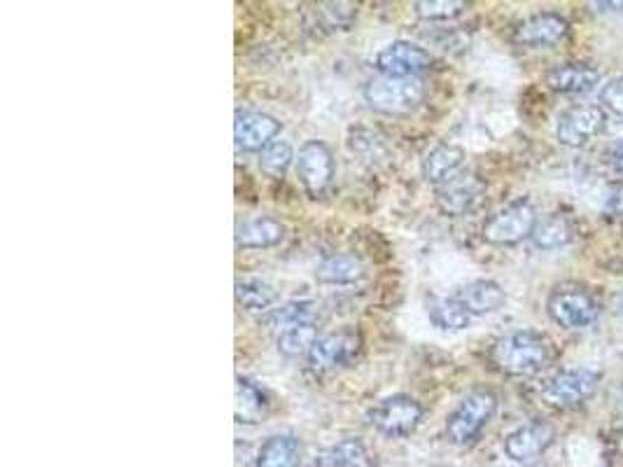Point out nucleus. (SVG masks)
I'll use <instances>...</instances> for the list:
<instances>
[{
  "mask_svg": "<svg viewBox=\"0 0 623 467\" xmlns=\"http://www.w3.org/2000/svg\"><path fill=\"white\" fill-rule=\"evenodd\" d=\"M365 101L384 115H409L426 99V82L420 78H374L365 84Z\"/></svg>",
  "mask_w": 623,
  "mask_h": 467,
  "instance_id": "obj_3",
  "label": "nucleus"
},
{
  "mask_svg": "<svg viewBox=\"0 0 623 467\" xmlns=\"http://www.w3.org/2000/svg\"><path fill=\"white\" fill-rule=\"evenodd\" d=\"M572 222L565 215H549L547 220L538 222L535 232H532V243L542 251H555L563 248L572 241Z\"/></svg>",
  "mask_w": 623,
  "mask_h": 467,
  "instance_id": "obj_26",
  "label": "nucleus"
},
{
  "mask_svg": "<svg viewBox=\"0 0 623 467\" xmlns=\"http://www.w3.org/2000/svg\"><path fill=\"white\" fill-rule=\"evenodd\" d=\"M612 166L619 175H623V143H619L612 152Z\"/></svg>",
  "mask_w": 623,
  "mask_h": 467,
  "instance_id": "obj_33",
  "label": "nucleus"
},
{
  "mask_svg": "<svg viewBox=\"0 0 623 467\" xmlns=\"http://www.w3.org/2000/svg\"><path fill=\"white\" fill-rule=\"evenodd\" d=\"M297 175L310 199H318L327 192L334 177V158L323 141H306L299 148Z\"/></svg>",
  "mask_w": 623,
  "mask_h": 467,
  "instance_id": "obj_10",
  "label": "nucleus"
},
{
  "mask_svg": "<svg viewBox=\"0 0 623 467\" xmlns=\"http://www.w3.org/2000/svg\"><path fill=\"white\" fill-rule=\"evenodd\" d=\"M553 437H555V430L549 424L535 420V424L521 426L514 433L507 435L504 454L517 463H528L532 458H538L540 454H544L551 447Z\"/></svg>",
  "mask_w": 623,
  "mask_h": 467,
  "instance_id": "obj_15",
  "label": "nucleus"
},
{
  "mask_svg": "<svg viewBox=\"0 0 623 467\" xmlns=\"http://www.w3.org/2000/svg\"><path fill=\"white\" fill-rule=\"evenodd\" d=\"M302 441L295 435H274L264 441L255 467H299Z\"/></svg>",
  "mask_w": 623,
  "mask_h": 467,
  "instance_id": "obj_22",
  "label": "nucleus"
},
{
  "mask_svg": "<svg viewBox=\"0 0 623 467\" xmlns=\"http://www.w3.org/2000/svg\"><path fill=\"white\" fill-rule=\"evenodd\" d=\"M549 316L568 329H582L598 321L600 306L591 293L576 285H561L549 295Z\"/></svg>",
  "mask_w": 623,
  "mask_h": 467,
  "instance_id": "obj_6",
  "label": "nucleus"
},
{
  "mask_svg": "<svg viewBox=\"0 0 623 467\" xmlns=\"http://www.w3.org/2000/svg\"><path fill=\"white\" fill-rule=\"evenodd\" d=\"M266 323L276 332V346L285 358L308 355L318 342V308L314 302H287L274 308Z\"/></svg>",
  "mask_w": 623,
  "mask_h": 467,
  "instance_id": "obj_1",
  "label": "nucleus"
},
{
  "mask_svg": "<svg viewBox=\"0 0 623 467\" xmlns=\"http://www.w3.org/2000/svg\"><path fill=\"white\" fill-rule=\"evenodd\" d=\"M428 318L435 327L447 329V332H458L470 325V314L453 300V297H443V300H432L428 304Z\"/></svg>",
  "mask_w": 623,
  "mask_h": 467,
  "instance_id": "obj_27",
  "label": "nucleus"
},
{
  "mask_svg": "<svg viewBox=\"0 0 623 467\" xmlns=\"http://www.w3.org/2000/svg\"><path fill=\"white\" fill-rule=\"evenodd\" d=\"M285 236L283 222L269 215H257L236 227V246L238 248H272L278 246Z\"/></svg>",
  "mask_w": 623,
  "mask_h": 467,
  "instance_id": "obj_19",
  "label": "nucleus"
},
{
  "mask_svg": "<svg viewBox=\"0 0 623 467\" xmlns=\"http://www.w3.org/2000/svg\"><path fill=\"white\" fill-rule=\"evenodd\" d=\"M498 399L488 390H474L460 399V405L447 420V437L456 447H470L496 416Z\"/></svg>",
  "mask_w": 623,
  "mask_h": 467,
  "instance_id": "obj_4",
  "label": "nucleus"
},
{
  "mask_svg": "<svg viewBox=\"0 0 623 467\" xmlns=\"http://www.w3.org/2000/svg\"><path fill=\"white\" fill-rule=\"evenodd\" d=\"M432 65V54L409 40H395L376 54V69L388 78H418Z\"/></svg>",
  "mask_w": 623,
  "mask_h": 467,
  "instance_id": "obj_9",
  "label": "nucleus"
},
{
  "mask_svg": "<svg viewBox=\"0 0 623 467\" xmlns=\"http://www.w3.org/2000/svg\"><path fill=\"white\" fill-rule=\"evenodd\" d=\"M568 29L570 24L565 17L555 12H540L523 21L517 31V40L521 44H530V48H549V44L561 42L568 35Z\"/></svg>",
  "mask_w": 623,
  "mask_h": 467,
  "instance_id": "obj_17",
  "label": "nucleus"
},
{
  "mask_svg": "<svg viewBox=\"0 0 623 467\" xmlns=\"http://www.w3.org/2000/svg\"><path fill=\"white\" fill-rule=\"evenodd\" d=\"M316 276L320 283H329V285H353L362 281L365 266L355 255L334 253L320 262Z\"/></svg>",
  "mask_w": 623,
  "mask_h": 467,
  "instance_id": "obj_23",
  "label": "nucleus"
},
{
  "mask_svg": "<svg viewBox=\"0 0 623 467\" xmlns=\"http://www.w3.org/2000/svg\"><path fill=\"white\" fill-rule=\"evenodd\" d=\"M538 211L525 199L493 213L483 225V238L493 246H517L538 227Z\"/></svg>",
  "mask_w": 623,
  "mask_h": 467,
  "instance_id": "obj_5",
  "label": "nucleus"
},
{
  "mask_svg": "<svg viewBox=\"0 0 623 467\" xmlns=\"http://www.w3.org/2000/svg\"><path fill=\"white\" fill-rule=\"evenodd\" d=\"M598 384L600 374L593 369H565L547 379V384L542 386V397L544 403L555 409H572L586 403L595 393Z\"/></svg>",
  "mask_w": 623,
  "mask_h": 467,
  "instance_id": "obj_8",
  "label": "nucleus"
},
{
  "mask_svg": "<svg viewBox=\"0 0 623 467\" xmlns=\"http://www.w3.org/2000/svg\"><path fill=\"white\" fill-rule=\"evenodd\" d=\"M358 351H360V337L355 335V332L344 329V332H334V335L318 337L314 348L308 351L306 361L310 372L325 374L348 365L355 355H358Z\"/></svg>",
  "mask_w": 623,
  "mask_h": 467,
  "instance_id": "obj_11",
  "label": "nucleus"
},
{
  "mask_svg": "<svg viewBox=\"0 0 623 467\" xmlns=\"http://www.w3.org/2000/svg\"><path fill=\"white\" fill-rule=\"evenodd\" d=\"M318 467H369V454L360 439H341L325 449L318 460Z\"/></svg>",
  "mask_w": 623,
  "mask_h": 467,
  "instance_id": "obj_25",
  "label": "nucleus"
},
{
  "mask_svg": "<svg viewBox=\"0 0 623 467\" xmlns=\"http://www.w3.org/2000/svg\"><path fill=\"white\" fill-rule=\"evenodd\" d=\"M605 129V113L598 105H574L561 115L559 141L568 148H584Z\"/></svg>",
  "mask_w": 623,
  "mask_h": 467,
  "instance_id": "obj_13",
  "label": "nucleus"
},
{
  "mask_svg": "<svg viewBox=\"0 0 623 467\" xmlns=\"http://www.w3.org/2000/svg\"><path fill=\"white\" fill-rule=\"evenodd\" d=\"M470 316H488L500 311L507 302V295L496 281H472L458 287L451 295Z\"/></svg>",
  "mask_w": 623,
  "mask_h": 467,
  "instance_id": "obj_16",
  "label": "nucleus"
},
{
  "mask_svg": "<svg viewBox=\"0 0 623 467\" xmlns=\"http://www.w3.org/2000/svg\"><path fill=\"white\" fill-rule=\"evenodd\" d=\"M236 424L255 426L269 414V397L248 379H236V403H234Z\"/></svg>",
  "mask_w": 623,
  "mask_h": 467,
  "instance_id": "obj_21",
  "label": "nucleus"
},
{
  "mask_svg": "<svg viewBox=\"0 0 623 467\" xmlns=\"http://www.w3.org/2000/svg\"><path fill=\"white\" fill-rule=\"evenodd\" d=\"M462 166H464L462 148L453 143H439L426 154V160H422V175H426V181L430 185L439 187L451 181L453 175H458Z\"/></svg>",
  "mask_w": 623,
  "mask_h": 467,
  "instance_id": "obj_18",
  "label": "nucleus"
},
{
  "mask_svg": "<svg viewBox=\"0 0 623 467\" xmlns=\"http://www.w3.org/2000/svg\"><path fill=\"white\" fill-rule=\"evenodd\" d=\"M464 8H467V3H462V0H418V3H413L416 17L428 19V21L453 19V17L462 14Z\"/></svg>",
  "mask_w": 623,
  "mask_h": 467,
  "instance_id": "obj_29",
  "label": "nucleus"
},
{
  "mask_svg": "<svg viewBox=\"0 0 623 467\" xmlns=\"http://www.w3.org/2000/svg\"><path fill=\"white\" fill-rule=\"evenodd\" d=\"M491 361L509 376H532L549 365L551 346L538 332L519 329L493 344Z\"/></svg>",
  "mask_w": 623,
  "mask_h": 467,
  "instance_id": "obj_2",
  "label": "nucleus"
},
{
  "mask_svg": "<svg viewBox=\"0 0 623 467\" xmlns=\"http://www.w3.org/2000/svg\"><path fill=\"white\" fill-rule=\"evenodd\" d=\"M234 293L238 306L248 314H266V311H274L272 306L278 302L274 287L259 278H238Z\"/></svg>",
  "mask_w": 623,
  "mask_h": 467,
  "instance_id": "obj_24",
  "label": "nucleus"
},
{
  "mask_svg": "<svg viewBox=\"0 0 623 467\" xmlns=\"http://www.w3.org/2000/svg\"><path fill=\"white\" fill-rule=\"evenodd\" d=\"M280 133V122L259 110H236L234 145L238 152H262Z\"/></svg>",
  "mask_w": 623,
  "mask_h": 467,
  "instance_id": "obj_12",
  "label": "nucleus"
},
{
  "mask_svg": "<svg viewBox=\"0 0 623 467\" xmlns=\"http://www.w3.org/2000/svg\"><path fill=\"white\" fill-rule=\"evenodd\" d=\"M600 73L584 63L555 65L547 73V84L561 94H586L598 84Z\"/></svg>",
  "mask_w": 623,
  "mask_h": 467,
  "instance_id": "obj_20",
  "label": "nucleus"
},
{
  "mask_svg": "<svg viewBox=\"0 0 623 467\" xmlns=\"http://www.w3.org/2000/svg\"><path fill=\"white\" fill-rule=\"evenodd\" d=\"M295 160V150L287 141H274L259 152V169L269 177H283Z\"/></svg>",
  "mask_w": 623,
  "mask_h": 467,
  "instance_id": "obj_28",
  "label": "nucleus"
},
{
  "mask_svg": "<svg viewBox=\"0 0 623 467\" xmlns=\"http://www.w3.org/2000/svg\"><path fill=\"white\" fill-rule=\"evenodd\" d=\"M483 181L477 173L460 171L451 181L437 187V204L447 215H464L472 211L483 194Z\"/></svg>",
  "mask_w": 623,
  "mask_h": 467,
  "instance_id": "obj_14",
  "label": "nucleus"
},
{
  "mask_svg": "<svg viewBox=\"0 0 623 467\" xmlns=\"http://www.w3.org/2000/svg\"><path fill=\"white\" fill-rule=\"evenodd\" d=\"M350 148H353V152L362 154L367 162H374V160H378L384 154V143L376 141V136H374L371 131H367V139H362V131H353Z\"/></svg>",
  "mask_w": 623,
  "mask_h": 467,
  "instance_id": "obj_30",
  "label": "nucleus"
},
{
  "mask_svg": "<svg viewBox=\"0 0 623 467\" xmlns=\"http://www.w3.org/2000/svg\"><path fill=\"white\" fill-rule=\"evenodd\" d=\"M369 424L386 437H409L422 420V407L411 395H390L369 414Z\"/></svg>",
  "mask_w": 623,
  "mask_h": 467,
  "instance_id": "obj_7",
  "label": "nucleus"
},
{
  "mask_svg": "<svg viewBox=\"0 0 623 467\" xmlns=\"http://www.w3.org/2000/svg\"><path fill=\"white\" fill-rule=\"evenodd\" d=\"M605 209H607L610 213H623V187H621V185H616V187L610 190L607 202H605Z\"/></svg>",
  "mask_w": 623,
  "mask_h": 467,
  "instance_id": "obj_32",
  "label": "nucleus"
},
{
  "mask_svg": "<svg viewBox=\"0 0 623 467\" xmlns=\"http://www.w3.org/2000/svg\"><path fill=\"white\" fill-rule=\"evenodd\" d=\"M600 101H603V105L607 110H612L614 115L623 118V78L610 80L603 87V92H600Z\"/></svg>",
  "mask_w": 623,
  "mask_h": 467,
  "instance_id": "obj_31",
  "label": "nucleus"
}]
</instances>
